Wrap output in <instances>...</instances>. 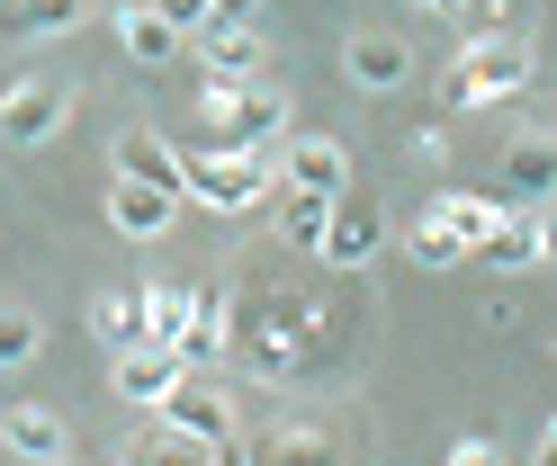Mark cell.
<instances>
[{"label":"cell","mask_w":557,"mask_h":466,"mask_svg":"<svg viewBox=\"0 0 557 466\" xmlns=\"http://www.w3.org/2000/svg\"><path fill=\"white\" fill-rule=\"evenodd\" d=\"M0 449L10 457H63L73 449V421H63L54 404H10L0 413Z\"/></svg>","instance_id":"5bb4252c"},{"label":"cell","mask_w":557,"mask_h":466,"mask_svg":"<svg viewBox=\"0 0 557 466\" xmlns=\"http://www.w3.org/2000/svg\"><path fill=\"white\" fill-rule=\"evenodd\" d=\"M432 215H441V225L476 251V242H485V225H495L504 206H495V198H468V189H441V198H432Z\"/></svg>","instance_id":"7402d4cb"},{"label":"cell","mask_w":557,"mask_h":466,"mask_svg":"<svg viewBox=\"0 0 557 466\" xmlns=\"http://www.w3.org/2000/svg\"><path fill=\"white\" fill-rule=\"evenodd\" d=\"M153 10H162L171 27H181V36H189V27H198V10H207V0H153Z\"/></svg>","instance_id":"484cf974"},{"label":"cell","mask_w":557,"mask_h":466,"mask_svg":"<svg viewBox=\"0 0 557 466\" xmlns=\"http://www.w3.org/2000/svg\"><path fill=\"white\" fill-rule=\"evenodd\" d=\"M63 117H73V90L63 81H10L0 90V143H46V135H63Z\"/></svg>","instance_id":"52a82bcc"},{"label":"cell","mask_w":557,"mask_h":466,"mask_svg":"<svg viewBox=\"0 0 557 466\" xmlns=\"http://www.w3.org/2000/svg\"><path fill=\"white\" fill-rule=\"evenodd\" d=\"M441 10H468V0H441Z\"/></svg>","instance_id":"4316f807"},{"label":"cell","mask_w":557,"mask_h":466,"mask_svg":"<svg viewBox=\"0 0 557 466\" xmlns=\"http://www.w3.org/2000/svg\"><path fill=\"white\" fill-rule=\"evenodd\" d=\"M117 46H126V63H181V46H189V36L171 27L153 0H126V10H117Z\"/></svg>","instance_id":"2e32d148"},{"label":"cell","mask_w":557,"mask_h":466,"mask_svg":"<svg viewBox=\"0 0 557 466\" xmlns=\"http://www.w3.org/2000/svg\"><path fill=\"white\" fill-rule=\"evenodd\" d=\"M225 341H234V323H225V305L198 287V314H189V332L171 341V350H181V368H207V358H225Z\"/></svg>","instance_id":"d6986e66"},{"label":"cell","mask_w":557,"mask_h":466,"mask_svg":"<svg viewBox=\"0 0 557 466\" xmlns=\"http://www.w3.org/2000/svg\"><path fill=\"white\" fill-rule=\"evenodd\" d=\"M288 153H278V189H306V198H342L351 189V143L342 135H278Z\"/></svg>","instance_id":"8992f818"},{"label":"cell","mask_w":557,"mask_h":466,"mask_svg":"<svg viewBox=\"0 0 557 466\" xmlns=\"http://www.w3.org/2000/svg\"><path fill=\"white\" fill-rule=\"evenodd\" d=\"M476 251H485L495 269H540V261H548V215H540V206H521V215H495Z\"/></svg>","instance_id":"4fadbf2b"},{"label":"cell","mask_w":557,"mask_h":466,"mask_svg":"<svg viewBox=\"0 0 557 466\" xmlns=\"http://www.w3.org/2000/svg\"><path fill=\"white\" fill-rule=\"evenodd\" d=\"M413 10H441V0H413Z\"/></svg>","instance_id":"83f0119b"},{"label":"cell","mask_w":557,"mask_h":466,"mask_svg":"<svg viewBox=\"0 0 557 466\" xmlns=\"http://www.w3.org/2000/svg\"><path fill=\"white\" fill-rule=\"evenodd\" d=\"M504 179H512V198L521 206H548V189H557V135H512L504 143Z\"/></svg>","instance_id":"9a60e30c"},{"label":"cell","mask_w":557,"mask_h":466,"mask_svg":"<svg viewBox=\"0 0 557 466\" xmlns=\"http://www.w3.org/2000/svg\"><path fill=\"white\" fill-rule=\"evenodd\" d=\"M207 126H216V143H243V153H270L278 135H288V99L278 90H252V81H216L207 72Z\"/></svg>","instance_id":"277c9868"},{"label":"cell","mask_w":557,"mask_h":466,"mask_svg":"<svg viewBox=\"0 0 557 466\" xmlns=\"http://www.w3.org/2000/svg\"><path fill=\"white\" fill-rule=\"evenodd\" d=\"M377 251H387V215H377L369 198H351V189H342V198L324 206V234H315V261H324V269H369Z\"/></svg>","instance_id":"5b68a950"},{"label":"cell","mask_w":557,"mask_h":466,"mask_svg":"<svg viewBox=\"0 0 557 466\" xmlns=\"http://www.w3.org/2000/svg\"><path fill=\"white\" fill-rule=\"evenodd\" d=\"M37 350H46V323L27 305H0V368H27Z\"/></svg>","instance_id":"603a6c76"},{"label":"cell","mask_w":557,"mask_h":466,"mask_svg":"<svg viewBox=\"0 0 557 466\" xmlns=\"http://www.w3.org/2000/svg\"><path fill=\"white\" fill-rule=\"evenodd\" d=\"M153 421L171 430V440H189L198 457H234L243 449V430H234V404H225V386H198V368H181V386L153 404Z\"/></svg>","instance_id":"3957f363"},{"label":"cell","mask_w":557,"mask_h":466,"mask_svg":"<svg viewBox=\"0 0 557 466\" xmlns=\"http://www.w3.org/2000/svg\"><path fill=\"white\" fill-rule=\"evenodd\" d=\"M90 332L109 341V350L145 341V287H99V297H90Z\"/></svg>","instance_id":"ac0fdd59"},{"label":"cell","mask_w":557,"mask_h":466,"mask_svg":"<svg viewBox=\"0 0 557 466\" xmlns=\"http://www.w3.org/2000/svg\"><path fill=\"white\" fill-rule=\"evenodd\" d=\"M521 90H531V46L512 27L468 36V54L449 63V108H495V99H521Z\"/></svg>","instance_id":"7a4b0ae2"},{"label":"cell","mask_w":557,"mask_h":466,"mask_svg":"<svg viewBox=\"0 0 557 466\" xmlns=\"http://www.w3.org/2000/svg\"><path fill=\"white\" fill-rule=\"evenodd\" d=\"M109 162H117L126 179H153V189H171V198H181V143H171V135H153V126H117Z\"/></svg>","instance_id":"7c38bea8"},{"label":"cell","mask_w":557,"mask_h":466,"mask_svg":"<svg viewBox=\"0 0 557 466\" xmlns=\"http://www.w3.org/2000/svg\"><path fill=\"white\" fill-rule=\"evenodd\" d=\"M109 225H117L126 242H162L171 225H181V198H171V189H153V179L109 171Z\"/></svg>","instance_id":"9c48e42d"},{"label":"cell","mask_w":557,"mask_h":466,"mask_svg":"<svg viewBox=\"0 0 557 466\" xmlns=\"http://www.w3.org/2000/svg\"><path fill=\"white\" fill-rule=\"evenodd\" d=\"M189 314H198V287H145V341H181L189 332Z\"/></svg>","instance_id":"44dd1931"},{"label":"cell","mask_w":557,"mask_h":466,"mask_svg":"<svg viewBox=\"0 0 557 466\" xmlns=\"http://www.w3.org/2000/svg\"><path fill=\"white\" fill-rule=\"evenodd\" d=\"M278 189L270 153H243V143H207V153H181V198L216 206V215H243Z\"/></svg>","instance_id":"6da1fadb"},{"label":"cell","mask_w":557,"mask_h":466,"mask_svg":"<svg viewBox=\"0 0 557 466\" xmlns=\"http://www.w3.org/2000/svg\"><path fill=\"white\" fill-rule=\"evenodd\" d=\"M171 386H181V350H162V341H126L117 368H109V394H117L126 413H153Z\"/></svg>","instance_id":"ba28073f"},{"label":"cell","mask_w":557,"mask_h":466,"mask_svg":"<svg viewBox=\"0 0 557 466\" xmlns=\"http://www.w3.org/2000/svg\"><path fill=\"white\" fill-rule=\"evenodd\" d=\"M198 63L216 72V81H252V72L270 63V27L261 18H234V27H189Z\"/></svg>","instance_id":"30bf717a"},{"label":"cell","mask_w":557,"mask_h":466,"mask_svg":"<svg viewBox=\"0 0 557 466\" xmlns=\"http://www.w3.org/2000/svg\"><path fill=\"white\" fill-rule=\"evenodd\" d=\"M234 18H261V0H207L198 27H234Z\"/></svg>","instance_id":"d4e9b609"},{"label":"cell","mask_w":557,"mask_h":466,"mask_svg":"<svg viewBox=\"0 0 557 466\" xmlns=\"http://www.w3.org/2000/svg\"><path fill=\"white\" fill-rule=\"evenodd\" d=\"M324 206H333V198H306V189H288V198H278V234H288L297 251H315V234H324Z\"/></svg>","instance_id":"cb8c5ba5"},{"label":"cell","mask_w":557,"mask_h":466,"mask_svg":"<svg viewBox=\"0 0 557 466\" xmlns=\"http://www.w3.org/2000/svg\"><path fill=\"white\" fill-rule=\"evenodd\" d=\"M405 251H413V269H459V261H468V242L449 234V225H441L432 206H423V215L405 225Z\"/></svg>","instance_id":"ffe728a7"},{"label":"cell","mask_w":557,"mask_h":466,"mask_svg":"<svg viewBox=\"0 0 557 466\" xmlns=\"http://www.w3.org/2000/svg\"><path fill=\"white\" fill-rule=\"evenodd\" d=\"M90 0H0V36H73Z\"/></svg>","instance_id":"e0dca14e"},{"label":"cell","mask_w":557,"mask_h":466,"mask_svg":"<svg viewBox=\"0 0 557 466\" xmlns=\"http://www.w3.org/2000/svg\"><path fill=\"white\" fill-rule=\"evenodd\" d=\"M342 72H351L360 90L387 99V90H405V81H413V46H405V36H387V27H360L351 46H342Z\"/></svg>","instance_id":"8fae6325"}]
</instances>
